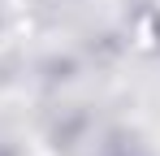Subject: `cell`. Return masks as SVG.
<instances>
[{"mask_svg":"<svg viewBox=\"0 0 160 156\" xmlns=\"http://www.w3.org/2000/svg\"><path fill=\"white\" fill-rule=\"evenodd\" d=\"M108 156H147V152H143L134 139H117V143L108 148Z\"/></svg>","mask_w":160,"mask_h":156,"instance_id":"1","label":"cell"}]
</instances>
